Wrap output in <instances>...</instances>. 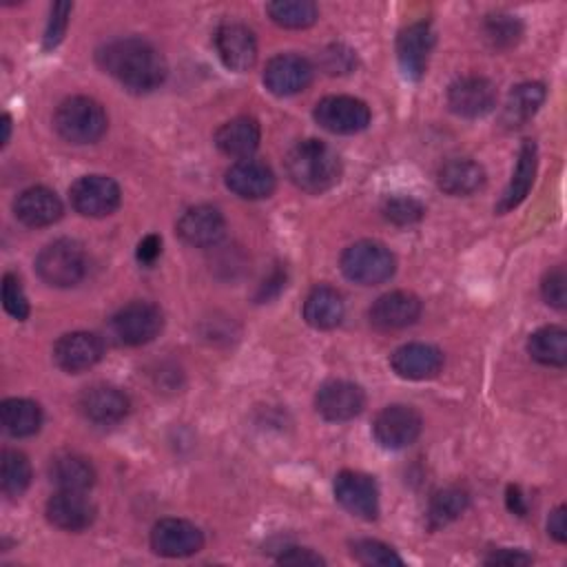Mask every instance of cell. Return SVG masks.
Wrapping results in <instances>:
<instances>
[{
  "mask_svg": "<svg viewBox=\"0 0 567 567\" xmlns=\"http://www.w3.org/2000/svg\"><path fill=\"white\" fill-rule=\"evenodd\" d=\"M100 66L133 93H148L166 78L162 53L142 38H117L97 51Z\"/></svg>",
  "mask_w": 567,
  "mask_h": 567,
  "instance_id": "obj_1",
  "label": "cell"
},
{
  "mask_svg": "<svg viewBox=\"0 0 567 567\" xmlns=\"http://www.w3.org/2000/svg\"><path fill=\"white\" fill-rule=\"evenodd\" d=\"M290 182L312 195L330 190L341 177V159L332 146L321 140H301L286 155Z\"/></svg>",
  "mask_w": 567,
  "mask_h": 567,
  "instance_id": "obj_2",
  "label": "cell"
},
{
  "mask_svg": "<svg viewBox=\"0 0 567 567\" xmlns=\"http://www.w3.org/2000/svg\"><path fill=\"white\" fill-rule=\"evenodd\" d=\"M109 126L104 106L86 95H73L60 102L53 115V128L71 144H93Z\"/></svg>",
  "mask_w": 567,
  "mask_h": 567,
  "instance_id": "obj_3",
  "label": "cell"
},
{
  "mask_svg": "<svg viewBox=\"0 0 567 567\" xmlns=\"http://www.w3.org/2000/svg\"><path fill=\"white\" fill-rule=\"evenodd\" d=\"M396 259L392 250L374 239H361L341 255L343 275L361 286H377L394 275Z\"/></svg>",
  "mask_w": 567,
  "mask_h": 567,
  "instance_id": "obj_4",
  "label": "cell"
},
{
  "mask_svg": "<svg viewBox=\"0 0 567 567\" xmlns=\"http://www.w3.org/2000/svg\"><path fill=\"white\" fill-rule=\"evenodd\" d=\"M35 270L49 286H75L86 275V252L75 239H55L38 252Z\"/></svg>",
  "mask_w": 567,
  "mask_h": 567,
  "instance_id": "obj_5",
  "label": "cell"
},
{
  "mask_svg": "<svg viewBox=\"0 0 567 567\" xmlns=\"http://www.w3.org/2000/svg\"><path fill=\"white\" fill-rule=\"evenodd\" d=\"M162 328L164 315L151 301H131L111 319V332L124 346L148 343L162 332Z\"/></svg>",
  "mask_w": 567,
  "mask_h": 567,
  "instance_id": "obj_6",
  "label": "cell"
},
{
  "mask_svg": "<svg viewBox=\"0 0 567 567\" xmlns=\"http://www.w3.org/2000/svg\"><path fill=\"white\" fill-rule=\"evenodd\" d=\"M370 117L368 104L350 95H328L315 106L317 124L337 135H354L368 128Z\"/></svg>",
  "mask_w": 567,
  "mask_h": 567,
  "instance_id": "obj_7",
  "label": "cell"
},
{
  "mask_svg": "<svg viewBox=\"0 0 567 567\" xmlns=\"http://www.w3.org/2000/svg\"><path fill=\"white\" fill-rule=\"evenodd\" d=\"M71 206L84 217H106L122 199V190L115 179L106 175H84L69 188Z\"/></svg>",
  "mask_w": 567,
  "mask_h": 567,
  "instance_id": "obj_8",
  "label": "cell"
},
{
  "mask_svg": "<svg viewBox=\"0 0 567 567\" xmlns=\"http://www.w3.org/2000/svg\"><path fill=\"white\" fill-rule=\"evenodd\" d=\"M423 421L421 414L403 403L383 408L372 423V434L379 445L388 450H403L412 445L421 434Z\"/></svg>",
  "mask_w": 567,
  "mask_h": 567,
  "instance_id": "obj_9",
  "label": "cell"
},
{
  "mask_svg": "<svg viewBox=\"0 0 567 567\" xmlns=\"http://www.w3.org/2000/svg\"><path fill=\"white\" fill-rule=\"evenodd\" d=\"M334 498L352 516L363 520H374L379 516V487L374 478L363 472H339L334 476Z\"/></svg>",
  "mask_w": 567,
  "mask_h": 567,
  "instance_id": "obj_10",
  "label": "cell"
},
{
  "mask_svg": "<svg viewBox=\"0 0 567 567\" xmlns=\"http://www.w3.org/2000/svg\"><path fill=\"white\" fill-rule=\"evenodd\" d=\"M204 536L197 525L184 518H162L151 529V547L166 558L193 556L202 549Z\"/></svg>",
  "mask_w": 567,
  "mask_h": 567,
  "instance_id": "obj_11",
  "label": "cell"
},
{
  "mask_svg": "<svg viewBox=\"0 0 567 567\" xmlns=\"http://www.w3.org/2000/svg\"><path fill=\"white\" fill-rule=\"evenodd\" d=\"M447 104L461 117H483L496 106V89L487 78L465 75L450 84Z\"/></svg>",
  "mask_w": 567,
  "mask_h": 567,
  "instance_id": "obj_12",
  "label": "cell"
},
{
  "mask_svg": "<svg viewBox=\"0 0 567 567\" xmlns=\"http://www.w3.org/2000/svg\"><path fill=\"white\" fill-rule=\"evenodd\" d=\"M177 235L184 244L195 248H210L219 244L226 233V219L219 208L208 204H197L186 208L177 219Z\"/></svg>",
  "mask_w": 567,
  "mask_h": 567,
  "instance_id": "obj_13",
  "label": "cell"
},
{
  "mask_svg": "<svg viewBox=\"0 0 567 567\" xmlns=\"http://www.w3.org/2000/svg\"><path fill=\"white\" fill-rule=\"evenodd\" d=\"M312 82V64L297 53H279L264 69V84L270 93L288 97L301 93Z\"/></svg>",
  "mask_w": 567,
  "mask_h": 567,
  "instance_id": "obj_14",
  "label": "cell"
},
{
  "mask_svg": "<svg viewBox=\"0 0 567 567\" xmlns=\"http://www.w3.org/2000/svg\"><path fill=\"white\" fill-rule=\"evenodd\" d=\"M363 405V390L357 383L343 379L326 381L315 394V408L328 421H350L361 414Z\"/></svg>",
  "mask_w": 567,
  "mask_h": 567,
  "instance_id": "obj_15",
  "label": "cell"
},
{
  "mask_svg": "<svg viewBox=\"0 0 567 567\" xmlns=\"http://www.w3.org/2000/svg\"><path fill=\"white\" fill-rule=\"evenodd\" d=\"M215 49L226 69L244 73L257 62V40L246 24L226 22L215 31Z\"/></svg>",
  "mask_w": 567,
  "mask_h": 567,
  "instance_id": "obj_16",
  "label": "cell"
},
{
  "mask_svg": "<svg viewBox=\"0 0 567 567\" xmlns=\"http://www.w3.org/2000/svg\"><path fill=\"white\" fill-rule=\"evenodd\" d=\"M104 354V343L97 334L75 330L62 334L53 346V359L64 372H84L93 368Z\"/></svg>",
  "mask_w": 567,
  "mask_h": 567,
  "instance_id": "obj_17",
  "label": "cell"
},
{
  "mask_svg": "<svg viewBox=\"0 0 567 567\" xmlns=\"http://www.w3.org/2000/svg\"><path fill=\"white\" fill-rule=\"evenodd\" d=\"M434 47V33L427 22L408 24L396 38V60L405 78L421 80Z\"/></svg>",
  "mask_w": 567,
  "mask_h": 567,
  "instance_id": "obj_18",
  "label": "cell"
},
{
  "mask_svg": "<svg viewBox=\"0 0 567 567\" xmlns=\"http://www.w3.org/2000/svg\"><path fill=\"white\" fill-rule=\"evenodd\" d=\"M78 408L86 421L97 425H113L128 414L131 403L120 388L95 383L80 394Z\"/></svg>",
  "mask_w": 567,
  "mask_h": 567,
  "instance_id": "obj_19",
  "label": "cell"
},
{
  "mask_svg": "<svg viewBox=\"0 0 567 567\" xmlns=\"http://www.w3.org/2000/svg\"><path fill=\"white\" fill-rule=\"evenodd\" d=\"M368 317L379 330H401L421 317V299L405 290L385 292L370 306Z\"/></svg>",
  "mask_w": 567,
  "mask_h": 567,
  "instance_id": "obj_20",
  "label": "cell"
},
{
  "mask_svg": "<svg viewBox=\"0 0 567 567\" xmlns=\"http://www.w3.org/2000/svg\"><path fill=\"white\" fill-rule=\"evenodd\" d=\"M392 370L410 381L434 379L443 368V352L430 343H405L390 357Z\"/></svg>",
  "mask_w": 567,
  "mask_h": 567,
  "instance_id": "obj_21",
  "label": "cell"
},
{
  "mask_svg": "<svg viewBox=\"0 0 567 567\" xmlns=\"http://www.w3.org/2000/svg\"><path fill=\"white\" fill-rule=\"evenodd\" d=\"M226 186L241 199H264L275 190V173L259 159H237L226 171Z\"/></svg>",
  "mask_w": 567,
  "mask_h": 567,
  "instance_id": "obj_22",
  "label": "cell"
},
{
  "mask_svg": "<svg viewBox=\"0 0 567 567\" xmlns=\"http://www.w3.org/2000/svg\"><path fill=\"white\" fill-rule=\"evenodd\" d=\"M47 518L51 525L66 529V532H80L86 529L95 518L93 503L84 496V492H71L60 489L47 501Z\"/></svg>",
  "mask_w": 567,
  "mask_h": 567,
  "instance_id": "obj_23",
  "label": "cell"
},
{
  "mask_svg": "<svg viewBox=\"0 0 567 567\" xmlns=\"http://www.w3.org/2000/svg\"><path fill=\"white\" fill-rule=\"evenodd\" d=\"M13 213L24 226L42 228L55 224L62 217V202L53 190L44 186H31L16 197Z\"/></svg>",
  "mask_w": 567,
  "mask_h": 567,
  "instance_id": "obj_24",
  "label": "cell"
},
{
  "mask_svg": "<svg viewBox=\"0 0 567 567\" xmlns=\"http://www.w3.org/2000/svg\"><path fill=\"white\" fill-rule=\"evenodd\" d=\"M259 137H261V131H259L257 120L248 117V115H239V117L224 122L217 128L215 144L224 155L246 159L259 146Z\"/></svg>",
  "mask_w": 567,
  "mask_h": 567,
  "instance_id": "obj_25",
  "label": "cell"
},
{
  "mask_svg": "<svg viewBox=\"0 0 567 567\" xmlns=\"http://www.w3.org/2000/svg\"><path fill=\"white\" fill-rule=\"evenodd\" d=\"M536 166H538V151H536V144L532 140H525L520 144V151H518V159H516V166H514V173H512V179L507 184V188L503 190L501 195V202L496 204V213H507L512 208H516L529 193L532 184H534V177H536Z\"/></svg>",
  "mask_w": 567,
  "mask_h": 567,
  "instance_id": "obj_26",
  "label": "cell"
},
{
  "mask_svg": "<svg viewBox=\"0 0 567 567\" xmlns=\"http://www.w3.org/2000/svg\"><path fill=\"white\" fill-rule=\"evenodd\" d=\"M436 184L443 193L454 195V197H463V195H472L478 188H483L485 184V168L470 159V157H456L445 162L439 173H436Z\"/></svg>",
  "mask_w": 567,
  "mask_h": 567,
  "instance_id": "obj_27",
  "label": "cell"
},
{
  "mask_svg": "<svg viewBox=\"0 0 567 567\" xmlns=\"http://www.w3.org/2000/svg\"><path fill=\"white\" fill-rule=\"evenodd\" d=\"M343 299L330 286H315L303 301V319L317 330L337 328L343 319Z\"/></svg>",
  "mask_w": 567,
  "mask_h": 567,
  "instance_id": "obj_28",
  "label": "cell"
},
{
  "mask_svg": "<svg viewBox=\"0 0 567 567\" xmlns=\"http://www.w3.org/2000/svg\"><path fill=\"white\" fill-rule=\"evenodd\" d=\"M49 476L58 489L86 492L95 483V470L80 454H60L49 465Z\"/></svg>",
  "mask_w": 567,
  "mask_h": 567,
  "instance_id": "obj_29",
  "label": "cell"
},
{
  "mask_svg": "<svg viewBox=\"0 0 567 567\" xmlns=\"http://www.w3.org/2000/svg\"><path fill=\"white\" fill-rule=\"evenodd\" d=\"M543 102H545V86L540 82H523L509 91L501 120L507 128L523 126L529 117L538 113Z\"/></svg>",
  "mask_w": 567,
  "mask_h": 567,
  "instance_id": "obj_30",
  "label": "cell"
},
{
  "mask_svg": "<svg viewBox=\"0 0 567 567\" xmlns=\"http://www.w3.org/2000/svg\"><path fill=\"white\" fill-rule=\"evenodd\" d=\"M0 419H2V425L4 430L16 436V439H22V436H31L40 430L42 425V410L35 401L31 399H4L2 405H0Z\"/></svg>",
  "mask_w": 567,
  "mask_h": 567,
  "instance_id": "obj_31",
  "label": "cell"
},
{
  "mask_svg": "<svg viewBox=\"0 0 567 567\" xmlns=\"http://www.w3.org/2000/svg\"><path fill=\"white\" fill-rule=\"evenodd\" d=\"M527 350L534 361L543 365L563 368L567 363V332L560 326H545L538 328L529 341Z\"/></svg>",
  "mask_w": 567,
  "mask_h": 567,
  "instance_id": "obj_32",
  "label": "cell"
},
{
  "mask_svg": "<svg viewBox=\"0 0 567 567\" xmlns=\"http://www.w3.org/2000/svg\"><path fill=\"white\" fill-rule=\"evenodd\" d=\"M470 505V496L461 487H445L439 489L427 507V525L432 529H439L452 520H456Z\"/></svg>",
  "mask_w": 567,
  "mask_h": 567,
  "instance_id": "obj_33",
  "label": "cell"
},
{
  "mask_svg": "<svg viewBox=\"0 0 567 567\" xmlns=\"http://www.w3.org/2000/svg\"><path fill=\"white\" fill-rule=\"evenodd\" d=\"M266 11L270 20L284 29H306L319 18V9L310 0H275Z\"/></svg>",
  "mask_w": 567,
  "mask_h": 567,
  "instance_id": "obj_34",
  "label": "cell"
},
{
  "mask_svg": "<svg viewBox=\"0 0 567 567\" xmlns=\"http://www.w3.org/2000/svg\"><path fill=\"white\" fill-rule=\"evenodd\" d=\"M31 483L29 458L18 450H4L0 463V485L9 498H18Z\"/></svg>",
  "mask_w": 567,
  "mask_h": 567,
  "instance_id": "obj_35",
  "label": "cell"
},
{
  "mask_svg": "<svg viewBox=\"0 0 567 567\" xmlns=\"http://www.w3.org/2000/svg\"><path fill=\"white\" fill-rule=\"evenodd\" d=\"M352 556L368 567H399L403 565V558L385 543L361 538L352 543Z\"/></svg>",
  "mask_w": 567,
  "mask_h": 567,
  "instance_id": "obj_36",
  "label": "cell"
},
{
  "mask_svg": "<svg viewBox=\"0 0 567 567\" xmlns=\"http://www.w3.org/2000/svg\"><path fill=\"white\" fill-rule=\"evenodd\" d=\"M383 217L396 226H410V224H416L425 208L419 199L410 197V195H394V197H388L383 202Z\"/></svg>",
  "mask_w": 567,
  "mask_h": 567,
  "instance_id": "obj_37",
  "label": "cell"
},
{
  "mask_svg": "<svg viewBox=\"0 0 567 567\" xmlns=\"http://www.w3.org/2000/svg\"><path fill=\"white\" fill-rule=\"evenodd\" d=\"M523 33V27L520 22L514 18V16H507V13H496V16H489L487 22H485V35L487 40L498 47V49H505V47H512L518 42Z\"/></svg>",
  "mask_w": 567,
  "mask_h": 567,
  "instance_id": "obj_38",
  "label": "cell"
},
{
  "mask_svg": "<svg viewBox=\"0 0 567 567\" xmlns=\"http://www.w3.org/2000/svg\"><path fill=\"white\" fill-rule=\"evenodd\" d=\"M2 306L18 321H24L29 317V299L22 290L20 279L11 272L2 277Z\"/></svg>",
  "mask_w": 567,
  "mask_h": 567,
  "instance_id": "obj_39",
  "label": "cell"
},
{
  "mask_svg": "<svg viewBox=\"0 0 567 567\" xmlns=\"http://www.w3.org/2000/svg\"><path fill=\"white\" fill-rule=\"evenodd\" d=\"M71 9L73 4L71 2H55L51 7V13H49V22H47V29H44V49H55L64 33H66V24H69V16H71Z\"/></svg>",
  "mask_w": 567,
  "mask_h": 567,
  "instance_id": "obj_40",
  "label": "cell"
},
{
  "mask_svg": "<svg viewBox=\"0 0 567 567\" xmlns=\"http://www.w3.org/2000/svg\"><path fill=\"white\" fill-rule=\"evenodd\" d=\"M540 292H543V299L563 310L567 306V275H565V268L563 266H556L551 268L545 277H543V284H540Z\"/></svg>",
  "mask_w": 567,
  "mask_h": 567,
  "instance_id": "obj_41",
  "label": "cell"
},
{
  "mask_svg": "<svg viewBox=\"0 0 567 567\" xmlns=\"http://www.w3.org/2000/svg\"><path fill=\"white\" fill-rule=\"evenodd\" d=\"M354 66V51L343 44H332L323 51V69L328 73H348Z\"/></svg>",
  "mask_w": 567,
  "mask_h": 567,
  "instance_id": "obj_42",
  "label": "cell"
},
{
  "mask_svg": "<svg viewBox=\"0 0 567 567\" xmlns=\"http://www.w3.org/2000/svg\"><path fill=\"white\" fill-rule=\"evenodd\" d=\"M277 563H281V565H323L326 560L319 554H315L312 549L288 547L286 551L279 554Z\"/></svg>",
  "mask_w": 567,
  "mask_h": 567,
  "instance_id": "obj_43",
  "label": "cell"
},
{
  "mask_svg": "<svg viewBox=\"0 0 567 567\" xmlns=\"http://www.w3.org/2000/svg\"><path fill=\"white\" fill-rule=\"evenodd\" d=\"M487 565H529L532 556L520 549H494L487 558Z\"/></svg>",
  "mask_w": 567,
  "mask_h": 567,
  "instance_id": "obj_44",
  "label": "cell"
},
{
  "mask_svg": "<svg viewBox=\"0 0 567 567\" xmlns=\"http://www.w3.org/2000/svg\"><path fill=\"white\" fill-rule=\"evenodd\" d=\"M547 532L556 543H565L567 540V509L565 505L556 507L549 518H547Z\"/></svg>",
  "mask_w": 567,
  "mask_h": 567,
  "instance_id": "obj_45",
  "label": "cell"
},
{
  "mask_svg": "<svg viewBox=\"0 0 567 567\" xmlns=\"http://www.w3.org/2000/svg\"><path fill=\"white\" fill-rule=\"evenodd\" d=\"M162 252V239L159 235H146L140 244H137V259L142 264H153Z\"/></svg>",
  "mask_w": 567,
  "mask_h": 567,
  "instance_id": "obj_46",
  "label": "cell"
},
{
  "mask_svg": "<svg viewBox=\"0 0 567 567\" xmlns=\"http://www.w3.org/2000/svg\"><path fill=\"white\" fill-rule=\"evenodd\" d=\"M507 507H509V512H514V514H518V516H523V514L527 512L525 501H523V494H520V489H518L516 485H509V487H507Z\"/></svg>",
  "mask_w": 567,
  "mask_h": 567,
  "instance_id": "obj_47",
  "label": "cell"
},
{
  "mask_svg": "<svg viewBox=\"0 0 567 567\" xmlns=\"http://www.w3.org/2000/svg\"><path fill=\"white\" fill-rule=\"evenodd\" d=\"M9 135H11V117L2 115V146L9 142Z\"/></svg>",
  "mask_w": 567,
  "mask_h": 567,
  "instance_id": "obj_48",
  "label": "cell"
}]
</instances>
